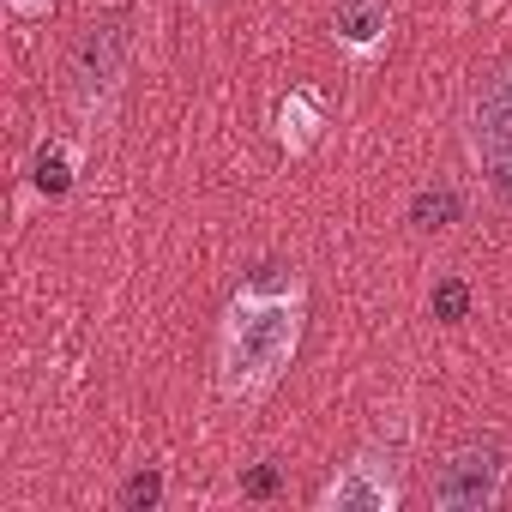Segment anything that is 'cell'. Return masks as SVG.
Returning <instances> with one entry per match:
<instances>
[{
	"label": "cell",
	"instance_id": "10",
	"mask_svg": "<svg viewBox=\"0 0 512 512\" xmlns=\"http://www.w3.org/2000/svg\"><path fill=\"white\" fill-rule=\"evenodd\" d=\"M163 506V464H145L121 482V512H157Z\"/></svg>",
	"mask_w": 512,
	"mask_h": 512
},
{
	"label": "cell",
	"instance_id": "4",
	"mask_svg": "<svg viewBox=\"0 0 512 512\" xmlns=\"http://www.w3.org/2000/svg\"><path fill=\"white\" fill-rule=\"evenodd\" d=\"M506 476H512V446L506 440H464L434 470L428 500H434V512H488V506H500Z\"/></svg>",
	"mask_w": 512,
	"mask_h": 512
},
{
	"label": "cell",
	"instance_id": "7",
	"mask_svg": "<svg viewBox=\"0 0 512 512\" xmlns=\"http://www.w3.org/2000/svg\"><path fill=\"white\" fill-rule=\"evenodd\" d=\"M272 139H278L284 157H308L326 139V103H320V91H308V85L284 91L278 109H272Z\"/></svg>",
	"mask_w": 512,
	"mask_h": 512
},
{
	"label": "cell",
	"instance_id": "2",
	"mask_svg": "<svg viewBox=\"0 0 512 512\" xmlns=\"http://www.w3.org/2000/svg\"><path fill=\"white\" fill-rule=\"evenodd\" d=\"M127 73H133V19L127 13L91 19V31L79 37V49L67 61V97H73L79 127H85V145L109 127V115L127 91Z\"/></svg>",
	"mask_w": 512,
	"mask_h": 512
},
{
	"label": "cell",
	"instance_id": "3",
	"mask_svg": "<svg viewBox=\"0 0 512 512\" xmlns=\"http://www.w3.org/2000/svg\"><path fill=\"white\" fill-rule=\"evenodd\" d=\"M404 464H410V422H392L368 434L356 458L326 476V488L314 494V512H398Z\"/></svg>",
	"mask_w": 512,
	"mask_h": 512
},
{
	"label": "cell",
	"instance_id": "9",
	"mask_svg": "<svg viewBox=\"0 0 512 512\" xmlns=\"http://www.w3.org/2000/svg\"><path fill=\"white\" fill-rule=\"evenodd\" d=\"M464 217V193L458 187H446V181H434V187H416V199H410V223L416 229H452Z\"/></svg>",
	"mask_w": 512,
	"mask_h": 512
},
{
	"label": "cell",
	"instance_id": "5",
	"mask_svg": "<svg viewBox=\"0 0 512 512\" xmlns=\"http://www.w3.org/2000/svg\"><path fill=\"white\" fill-rule=\"evenodd\" d=\"M464 157L482 175L512 169V61L476 85V97L464 109Z\"/></svg>",
	"mask_w": 512,
	"mask_h": 512
},
{
	"label": "cell",
	"instance_id": "12",
	"mask_svg": "<svg viewBox=\"0 0 512 512\" xmlns=\"http://www.w3.org/2000/svg\"><path fill=\"white\" fill-rule=\"evenodd\" d=\"M55 7H61V0H7V13H13V19H49Z\"/></svg>",
	"mask_w": 512,
	"mask_h": 512
},
{
	"label": "cell",
	"instance_id": "1",
	"mask_svg": "<svg viewBox=\"0 0 512 512\" xmlns=\"http://www.w3.org/2000/svg\"><path fill=\"white\" fill-rule=\"evenodd\" d=\"M308 332V290L296 266H260L217 320V392L229 404H260L296 368Z\"/></svg>",
	"mask_w": 512,
	"mask_h": 512
},
{
	"label": "cell",
	"instance_id": "8",
	"mask_svg": "<svg viewBox=\"0 0 512 512\" xmlns=\"http://www.w3.org/2000/svg\"><path fill=\"white\" fill-rule=\"evenodd\" d=\"M85 139H37V151H31V163H25V187L37 193V199H67L73 193V181H79V169H85Z\"/></svg>",
	"mask_w": 512,
	"mask_h": 512
},
{
	"label": "cell",
	"instance_id": "11",
	"mask_svg": "<svg viewBox=\"0 0 512 512\" xmlns=\"http://www.w3.org/2000/svg\"><path fill=\"white\" fill-rule=\"evenodd\" d=\"M428 308H434V320H446V326L464 320V314H470V284H464V278H440L434 296H428Z\"/></svg>",
	"mask_w": 512,
	"mask_h": 512
},
{
	"label": "cell",
	"instance_id": "6",
	"mask_svg": "<svg viewBox=\"0 0 512 512\" xmlns=\"http://www.w3.org/2000/svg\"><path fill=\"white\" fill-rule=\"evenodd\" d=\"M392 19H398V0H332V43L344 61L374 67L392 43Z\"/></svg>",
	"mask_w": 512,
	"mask_h": 512
}]
</instances>
